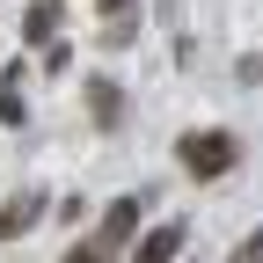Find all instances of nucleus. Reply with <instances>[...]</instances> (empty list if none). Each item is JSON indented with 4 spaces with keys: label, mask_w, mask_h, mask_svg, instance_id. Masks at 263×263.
I'll return each instance as SVG.
<instances>
[{
    "label": "nucleus",
    "mask_w": 263,
    "mask_h": 263,
    "mask_svg": "<svg viewBox=\"0 0 263 263\" xmlns=\"http://www.w3.org/2000/svg\"><path fill=\"white\" fill-rule=\"evenodd\" d=\"M176 154H183V168H190L197 183H212V176H227V168L241 161V139H234V132H190Z\"/></svg>",
    "instance_id": "obj_1"
},
{
    "label": "nucleus",
    "mask_w": 263,
    "mask_h": 263,
    "mask_svg": "<svg viewBox=\"0 0 263 263\" xmlns=\"http://www.w3.org/2000/svg\"><path fill=\"white\" fill-rule=\"evenodd\" d=\"M139 197H146V190H139ZM139 197H117V205L103 212V234H95L103 249H124L132 234H139Z\"/></svg>",
    "instance_id": "obj_2"
},
{
    "label": "nucleus",
    "mask_w": 263,
    "mask_h": 263,
    "mask_svg": "<svg viewBox=\"0 0 263 263\" xmlns=\"http://www.w3.org/2000/svg\"><path fill=\"white\" fill-rule=\"evenodd\" d=\"M183 256V227H154V234H139V249H132V263H176Z\"/></svg>",
    "instance_id": "obj_3"
},
{
    "label": "nucleus",
    "mask_w": 263,
    "mask_h": 263,
    "mask_svg": "<svg viewBox=\"0 0 263 263\" xmlns=\"http://www.w3.org/2000/svg\"><path fill=\"white\" fill-rule=\"evenodd\" d=\"M59 37V0H29V15H22V44H51Z\"/></svg>",
    "instance_id": "obj_4"
},
{
    "label": "nucleus",
    "mask_w": 263,
    "mask_h": 263,
    "mask_svg": "<svg viewBox=\"0 0 263 263\" xmlns=\"http://www.w3.org/2000/svg\"><path fill=\"white\" fill-rule=\"evenodd\" d=\"M88 103H95V124H103V132L124 124V95H117V81H88Z\"/></svg>",
    "instance_id": "obj_5"
},
{
    "label": "nucleus",
    "mask_w": 263,
    "mask_h": 263,
    "mask_svg": "<svg viewBox=\"0 0 263 263\" xmlns=\"http://www.w3.org/2000/svg\"><path fill=\"white\" fill-rule=\"evenodd\" d=\"M44 219V197H15V205H0V241L22 234V227H37Z\"/></svg>",
    "instance_id": "obj_6"
},
{
    "label": "nucleus",
    "mask_w": 263,
    "mask_h": 263,
    "mask_svg": "<svg viewBox=\"0 0 263 263\" xmlns=\"http://www.w3.org/2000/svg\"><path fill=\"white\" fill-rule=\"evenodd\" d=\"M0 124H22V59L8 66V81H0Z\"/></svg>",
    "instance_id": "obj_7"
},
{
    "label": "nucleus",
    "mask_w": 263,
    "mask_h": 263,
    "mask_svg": "<svg viewBox=\"0 0 263 263\" xmlns=\"http://www.w3.org/2000/svg\"><path fill=\"white\" fill-rule=\"evenodd\" d=\"M66 263H117L103 241H81V249H66Z\"/></svg>",
    "instance_id": "obj_8"
},
{
    "label": "nucleus",
    "mask_w": 263,
    "mask_h": 263,
    "mask_svg": "<svg viewBox=\"0 0 263 263\" xmlns=\"http://www.w3.org/2000/svg\"><path fill=\"white\" fill-rule=\"evenodd\" d=\"M234 263H263V227H256V234H249V241L234 249Z\"/></svg>",
    "instance_id": "obj_9"
},
{
    "label": "nucleus",
    "mask_w": 263,
    "mask_h": 263,
    "mask_svg": "<svg viewBox=\"0 0 263 263\" xmlns=\"http://www.w3.org/2000/svg\"><path fill=\"white\" fill-rule=\"evenodd\" d=\"M103 8H110V15H132V0H103Z\"/></svg>",
    "instance_id": "obj_10"
}]
</instances>
